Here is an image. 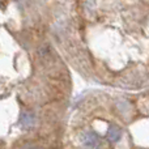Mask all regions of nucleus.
Wrapping results in <instances>:
<instances>
[{
  "instance_id": "1",
  "label": "nucleus",
  "mask_w": 149,
  "mask_h": 149,
  "mask_svg": "<svg viewBox=\"0 0 149 149\" xmlns=\"http://www.w3.org/2000/svg\"><path fill=\"white\" fill-rule=\"evenodd\" d=\"M80 143L82 147L86 149H102L103 148V141L95 135L94 132H84L80 136Z\"/></svg>"
},
{
  "instance_id": "2",
  "label": "nucleus",
  "mask_w": 149,
  "mask_h": 149,
  "mask_svg": "<svg viewBox=\"0 0 149 149\" xmlns=\"http://www.w3.org/2000/svg\"><path fill=\"white\" fill-rule=\"evenodd\" d=\"M20 123L24 128H30V127H33L34 124H36V118H34L33 114H28V113L22 114Z\"/></svg>"
},
{
  "instance_id": "3",
  "label": "nucleus",
  "mask_w": 149,
  "mask_h": 149,
  "mask_svg": "<svg viewBox=\"0 0 149 149\" xmlns=\"http://www.w3.org/2000/svg\"><path fill=\"white\" fill-rule=\"evenodd\" d=\"M120 135H122V132L119 128H116L114 126L110 127V130H109V137H110L111 141H118L120 139Z\"/></svg>"
},
{
  "instance_id": "4",
  "label": "nucleus",
  "mask_w": 149,
  "mask_h": 149,
  "mask_svg": "<svg viewBox=\"0 0 149 149\" xmlns=\"http://www.w3.org/2000/svg\"><path fill=\"white\" fill-rule=\"evenodd\" d=\"M30 149H38V148H30Z\"/></svg>"
}]
</instances>
